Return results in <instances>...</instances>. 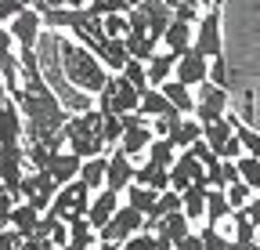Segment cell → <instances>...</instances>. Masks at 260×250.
I'll use <instances>...</instances> for the list:
<instances>
[{
  "instance_id": "cell-15",
  "label": "cell",
  "mask_w": 260,
  "mask_h": 250,
  "mask_svg": "<svg viewBox=\"0 0 260 250\" xmlns=\"http://www.w3.org/2000/svg\"><path fill=\"white\" fill-rule=\"evenodd\" d=\"M152 142H155V134H152V120H148V123H141V127H126V131H123L119 149L130 156V160H145Z\"/></svg>"
},
{
  "instance_id": "cell-37",
  "label": "cell",
  "mask_w": 260,
  "mask_h": 250,
  "mask_svg": "<svg viewBox=\"0 0 260 250\" xmlns=\"http://www.w3.org/2000/svg\"><path fill=\"white\" fill-rule=\"evenodd\" d=\"M102 25H105V37H112V40L126 37V15H109V18H102Z\"/></svg>"
},
{
  "instance_id": "cell-8",
  "label": "cell",
  "mask_w": 260,
  "mask_h": 250,
  "mask_svg": "<svg viewBox=\"0 0 260 250\" xmlns=\"http://www.w3.org/2000/svg\"><path fill=\"white\" fill-rule=\"evenodd\" d=\"M199 95H195V120L203 123H220L224 116H228V91L224 87H217V84H203V87H195Z\"/></svg>"
},
{
  "instance_id": "cell-36",
  "label": "cell",
  "mask_w": 260,
  "mask_h": 250,
  "mask_svg": "<svg viewBox=\"0 0 260 250\" xmlns=\"http://www.w3.org/2000/svg\"><path fill=\"white\" fill-rule=\"evenodd\" d=\"M181 123V113H170V116H159V120H152V134L155 138H170V131Z\"/></svg>"
},
{
  "instance_id": "cell-41",
  "label": "cell",
  "mask_w": 260,
  "mask_h": 250,
  "mask_svg": "<svg viewBox=\"0 0 260 250\" xmlns=\"http://www.w3.org/2000/svg\"><path fill=\"white\" fill-rule=\"evenodd\" d=\"M170 11H174V18H177V22H188V25H199V18L206 15V11L191 8V4H181V8H170Z\"/></svg>"
},
{
  "instance_id": "cell-23",
  "label": "cell",
  "mask_w": 260,
  "mask_h": 250,
  "mask_svg": "<svg viewBox=\"0 0 260 250\" xmlns=\"http://www.w3.org/2000/svg\"><path fill=\"white\" fill-rule=\"evenodd\" d=\"M105 174H109V156L83 160V167H80V181L87 185L90 192H102V189H105Z\"/></svg>"
},
{
  "instance_id": "cell-22",
  "label": "cell",
  "mask_w": 260,
  "mask_h": 250,
  "mask_svg": "<svg viewBox=\"0 0 260 250\" xmlns=\"http://www.w3.org/2000/svg\"><path fill=\"white\" fill-rule=\"evenodd\" d=\"M141 116H148V120H159V116H170V113H177L174 109V102L162 95L159 87H148V91H141V109H138Z\"/></svg>"
},
{
  "instance_id": "cell-39",
  "label": "cell",
  "mask_w": 260,
  "mask_h": 250,
  "mask_svg": "<svg viewBox=\"0 0 260 250\" xmlns=\"http://www.w3.org/2000/svg\"><path fill=\"white\" fill-rule=\"evenodd\" d=\"M15 196L11 192H4V189H0V232H4V229H11V210H15Z\"/></svg>"
},
{
  "instance_id": "cell-18",
  "label": "cell",
  "mask_w": 260,
  "mask_h": 250,
  "mask_svg": "<svg viewBox=\"0 0 260 250\" xmlns=\"http://www.w3.org/2000/svg\"><path fill=\"white\" fill-rule=\"evenodd\" d=\"M206 196H210V185H191V189L181 192V210L191 225L206 217Z\"/></svg>"
},
{
  "instance_id": "cell-42",
  "label": "cell",
  "mask_w": 260,
  "mask_h": 250,
  "mask_svg": "<svg viewBox=\"0 0 260 250\" xmlns=\"http://www.w3.org/2000/svg\"><path fill=\"white\" fill-rule=\"evenodd\" d=\"M18 11H25V4H22V0H0V25H4V22H11Z\"/></svg>"
},
{
  "instance_id": "cell-17",
  "label": "cell",
  "mask_w": 260,
  "mask_h": 250,
  "mask_svg": "<svg viewBox=\"0 0 260 250\" xmlns=\"http://www.w3.org/2000/svg\"><path fill=\"white\" fill-rule=\"evenodd\" d=\"M162 44H167V51L181 62L188 51H191V44H195V25H188V22H170V29H167V37H162Z\"/></svg>"
},
{
  "instance_id": "cell-21",
  "label": "cell",
  "mask_w": 260,
  "mask_h": 250,
  "mask_svg": "<svg viewBox=\"0 0 260 250\" xmlns=\"http://www.w3.org/2000/svg\"><path fill=\"white\" fill-rule=\"evenodd\" d=\"M40 217H44V214H40L37 207H29L25 200H18V203H15V210H11V229H15L22 239H29L32 232H37Z\"/></svg>"
},
{
  "instance_id": "cell-35",
  "label": "cell",
  "mask_w": 260,
  "mask_h": 250,
  "mask_svg": "<svg viewBox=\"0 0 260 250\" xmlns=\"http://www.w3.org/2000/svg\"><path fill=\"white\" fill-rule=\"evenodd\" d=\"M123 76L134 84L138 91H148V69H145V62H138V58H130L126 62V69H123Z\"/></svg>"
},
{
  "instance_id": "cell-16",
  "label": "cell",
  "mask_w": 260,
  "mask_h": 250,
  "mask_svg": "<svg viewBox=\"0 0 260 250\" xmlns=\"http://www.w3.org/2000/svg\"><path fill=\"white\" fill-rule=\"evenodd\" d=\"M191 232H195V229H191V221L184 217V210H177V214H167V217H162L159 229H155L152 236H155V239H167V243H174V246H181Z\"/></svg>"
},
{
  "instance_id": "cell-45",
  "label": "cell",
  "mask_w": 260,
  "mask_h": 250,
  "mask_svg": "<svg viewBox=\"0 0 260 250\" xmlns=\"http://www.w3.org/2000/svg\"><path fill=\"white\" fill-rule=\"evenodd\" d=\"M177 250H206V246H203V236H199V232H191V236H188Z\"/></svg>"
},
{
  "instance_id": "cell-12",
  "label": "cell",
  "mask_w": 260,
  "mask_h": 250,
  "mask_svg": "<svg viewBox=\"0 0 260 250\" xmlns=\"http://www.w3.org/2000/svg\"><path fill=\"white\" fill-rule=\"evenodd\" d=\"M174 80H181L184 87H203V84L210 80V58H203L199 51H188V54L177 62Z\"/></svg>"
},
{
  "instance_id": "cell-5",
  "label": "cell",
  "mask_w": 260,
  "mask_h": 250,
  "mask_svg": "<svg viewBox=\"0 0 260 250\" xmlns=\"http://www.w3.org/2000/svg\"><path fill=\"white\" fill-rule=\"evenodd\" d=\"M54 196H58V185H54V178H51L47 171H29V174L22 178L18 200H25L29 207H37L40 214H47V210H51Z\"/></svg>"
},
{
  "instance_id": "cell-40",
  "label": "cell",
  "mask_w": 260,
  "mask_h": 250,
  "mask_svg": "<svg viewBox=\"0 0 260 250\" xmlns=\"http://www.w3.org/2000/svg\"><path fill=\"white\" fill-rule=\"evenodd\" d=\"M210 84H217V87H224V91L232 87V84H228V62H224V58H213V62H210Z\"/></svg>"
},
{
  "instance_id": "cell-1",
  "label": "cell",
  "mask_w": 260,
  "mask_h": 250,
  "mask_svg": "<svg viewBox=\"0 0 260 250\" xmlns=\"http://www.w3.org/2000/svg\"><path fill=\"white\" fill-rule=\"evenodd\" d=\"M58 58H61V73H65V84H69L73 91H80V95H102L105 84H109V69L105 62L98 58L94 51H87L83 44L69 40L65 33H58Z\"/></svg>"
},
{
  "instance_id": "cell-29",
  "label": "cell",
  "mask_w": 260,
  "mask_h": 250,
  "mask_svg": "<svg viewBox=\"0 0 260 250\" xmlns=\"http://www.w3.org/2000/svg\"><path fill=\"white\" fill-rule=\"evenodd\" d=\"M69 243L73 246H83V250H98V232L90 229V221L87 217H76V221H69Z\"/></svg>"
},
{
  "instance_id": "cell-38",
  "label": "cell",
  "mask_w": 260,
  "mask_h": 250,
  "mask_svg": "<svg viewBox=\"0 0 260 250\" xmlns=\"http://www.w3.org/2000/svg\"><path fill=\"white\" fill-rule=\"evenodd\" d=\"M119 250H159V243H155L152 232H138V236H130Z\"/></svg>"
},
{
  "instance_id": "cell-7",
  "label": "cell",
  "mask_w": 260,
  "mask_h": 250,
  "mask_svg": "<svg viewBox=\"0 0 260 250\" xmlns=\"http://www.w3.org/2000/svg\"><path fill=\"white\" fill-rule=\"evenodd\" d=\"M203 142L213 149L217 160H239V156H246V152H242V142H239V134H235V127L228 123V116H224L220 123H206V127H203Z\"/></svg>"
},
{
  "instance_id": "cell-30",
  "label": "cell",
  "mask_w": 260,
  "mask_h": 250,
  "mask_svg": "<svg viewBox=\"0 0 260 250\" xmlns=\"http://www.w3.org/2000/svg\"><path fill=\"white\" fill-rule=\"evenodd\" d=\"M123 196H126V203H130V207L141 210L145 217H148V214L155 210V203H159V192H155V189H141V185H130Z\"/></svg>"
},
{
  "instance_id": "cell-27",
  "label": "cell",
  "mask_w": 260,
  "mask_h": 250,
  "mask_svg": "<svg viewBox=\"0 0 260 250\" xmlns=\"http://www.w3.org/2000/svg\"><path fill=\"white\" fill-rule=\"evenodd\" d=\"M228 123L235 127V134H239V142H242V152L253 156V160H260V131L249 127V123H242L235 113H228Z\"/></svg>"
},
{
  "instance_id": "cell-32",
  "label": "cell",
  "mask_w": 260,
  "mask_h": 250,
  "mask_svg": "<svg viewBox=\"0 0 260 250\" xmlns=\"http://www.w3.org/2000/svg\"><path fill=\"white\" fill-rule=\"evenodd\" d=\"M235 167H239V178L249 185L256 196H260V160H253V156H239Z\"/></svg>"
},
{
  "instance_id": "cell-10",
  "label": "cell",
  "mask_w": 260,
  "mask_h": 250,
  "mask_svg": "<svg viewBox=\"0 0 260 250\" xmlns=\"http://www.w3.org/2000/svg\"><path fill=\"white\" fill-rule=\"evenodd\" d=\"M191 185H210V181H206V167L184 149L177 156V163L170 167V189L174 192H184V189H191Z\"/></svg>"
},
{
  "instance_id": "cell-47",
  "label": "cell",
  "mask_w": 260,
  "mask_h": 250,
  "mask_svg": "<svg viewBox=\"0 0 260 250\" xmlns=\"http://www.w3.org/2000/svg\"><path fill=\"white\" fill-rule=\"evenodd\" d=\"M54 250H58V246H54Z\"/></svg>"
},
{
  "instance_id": "cell-13",
  "label": "cell",
  "mask_w": 260,
  "mask_h": 250,
  "mask_svg": "<svg viewBox=\"0 0 260 250\" xmlns=\"http://www.w3.org/2000/svg\"><path fill=\"white\" fill-rule=\"evenodd\" d=\"M123 203H119V192H112V189H102V192H94V200H90V210H87V221H90V229L98 232V229H105L112 217H116V210H119Z\"/></svg>"
},
{
  "instance_id": "cell-34",
  "label": "cell",
  "mask_w": 260,
  "mask_h": 250,
  "mask_svg": "<svg viewBox=\"0 0 260 250\" xmlns=\"http://www.w3.org/2000/svg\"><path fill=\"white\" fill-rule=\"evenodd\" d=\"M102 138H105L109 149H119V142H123V120L119 116H105L102 120Z\"/></svg>"
},
{
  "instance_id": "cell-19",
  "label": "cell",
  "mask_w": 260,
  "mask_h": 250,
  "mask_svg": "<svg viewBox=\"0 0 260 250\" xmlns=\"http://www.w3.org/2000/svg\"><path fill=\"white\" fill-rule=\"evenodd\" d=\"M145 69H148V87H162L167 80H174V69H177V58L170 51H162V54H152L145 62Z\"/></svg>"
},
{
  "instance_id": "cell-46",
  "label": "cell",
  "mask_w": 260,
  "mask_h": 250,
  "mask_svg": "<svg viewBox=\"0 0 260 250\" xmlns=\"http://www.w3.org/2000/svg\"><path fill=\"white\" fill-rule=\"evenodd\" d=\"M61 8H73V11H80V8H87V0H61Z\"/></svg>"
},
{
  "instance_id": "cell-6",
  "label": "cell",
  "mask_w": 260,
  "mask_h": 250,
  "mask_svg": "<svg viewBox=\"0 0 260 250\" xmlns=\"http://www.w3.org/2000/svg\"><path fill=\"white\" fill-rule=\"evenodd\" d=\"M191 51H199L203 58H224V40H220V8H210L199 25H195V44Z\"/></svg>"
},
{
  "instance_id": "cell-11",
  "label": "cell",
  "mask_w": 260,
  "mask_h": 250,
  "mask_svg": "<svg viewBox=\"0 0 260 250\" xmlns=\"http://www.w3.org/2000/svg\"><path fill=\"white\" fill-rule=\"evenodd\" d=\"M134 160L123 152V149H112V156H109V174H105V189H112V192H126L130 185H134Z\"/></svg>"
},
{
  "instance_id": "cell-44",
  "label": "cell",
  "mask_w": 260,
  "mask_h": 250,
  "mask_svg": "<svg viewBox=\"0 0 260 250\" xmlns=\"http://www.w3.org/2000/svg\"><path fill=\"white\" fill-rule=\"evenodd\" d=\"M246 217H249V221L260 229V196H253V200L246 203Z\"/></svg>"
},
{
  "instance_id": "cell-43",
  "label": "cell",
  "mask_w": 260,
  "mask_h": 250,
  "mask_svg": "<svg viewBox=\"0 0 260 250\" xmlns=\"http://www.w3.org/2000/svg\"><path fill=\"white\" fill-rule=\"evenodd\" d=\"M51 243L61 250V246H69V221H58L54 232H51Z\"/></svg>"
},
{
  "instance_id": "cell-14",
  "label": "cell",
  "mask_w": 260,
  "mask_h": 250,
  "mask_svg": "<svg viewBox=\"0 0 260 250\" xmlns=\"http://www.w3.org/2000/svg\"><path fill=\"white\" fill-rule=\"evenodd\" d=\"M80 167H83V160H80V156H73L69 149H61V152H54V156H51L47 174L54 178V185L61 189V185H73V181L80 178Z\"/></svg>"
},
{
  "instance_id": "cell-24",
  "label": "cell",
  "mask_w": 260,
  "mask_h": 250,
  "mask_svg": "<svg viewBox=\"0 0 260 250\" xmlns=\"http://www.w3.org/2000/svg\"><path fill=\"white\" fill-rule=\"evenodd\" d=\"M159 91L174 102V109H177L181 116H195V95H191V87H184L181 80H167Z\"/></svg>"
},
{
  "instance_id": "cell-33",
  "label": "cell",
  "mask_w": 260,
  "mask_h": 250,
  "mask_svg": "<svg viewBox=\"0 0 260 250\" xmlns=\"http://www.w3.org/2000/svg\"><path fill=\"white\" fill-rule=\"evenodd\" d=\"M224 196H228V203H232V210H246V203H249V200H253L256 192H253L249 185H246V181L239 178L235 185H228V189H224Z\"/></svg>"
},
{
  "instance_id": "cell-9",
  "label": "cell",
  "mask_w": 260,
  "mask_h": 250,
  "mask_svg": "<svg viewBox=\"0 0 260 250\" xmlns=\"http://www.w3.org/2000/svg\"><path fill=\"white\" fill-rule=\"evenodd\" d=\"M11 37H15V44H18V51H25V47H37L40 44V37L47 33L44 29V15L40 11H32V8H25V11H18L15 18H11Z\"/></svg>"
},
{
  "instance_id": "cell-2",
  "label": "cell",
  "mask_w": 260,
  "mask_h": 250,
  "mask_svg": "<svg viewBox=\"0 0 260 250\" xmlns=\"http://www.w3.org/2000/svg\"><path fill=\"white\" fill-rule=\"evenodd\" d=\"M102 113L98 109H87V113H76L69 116V123L61 127V138H65V149L80 160H94V156H105V138H102Z\"/></svg>"
},
{
  "instance_id": "cell-20",
  "label": "cell",
  "mask_w": 260,
  "mask_h": 250,
  "mask_svg": "<svg viewBox=\"0 0 260 250\" xmlns=\"http://www.w3.org/2000/svg\"><path fill=\"white\" fill-rule=\"evenodd\" d=\"M134 185H141V189H155V192H167V189H170V171L145 160V163L134 171Z\"/></svg>"
},
{
  "instance_id": "cell-25",
  "label": "cell",
  "mask_w": 260,
  "mask_h": 250,
  "mask_svg": "<svg viewBox=\"0 0 260 250\" xmlns=\"http://www.w3.org/2000/svg\"><path fill=\"white\" fill-rule=\"evenodd\" d=\"M232 217V203H228L224 189H210L206 196V229H220V221Z\"/></svg>"
},
{
  "instance_id": "cell-28",
  "label": "cell",
  "mask_w": 260,
  "mask_h": 250,
  "mask_svg": "<svg viewBox=\"0 0 260 250\" xmlns=\"http://www.w3.org/2000/svg\"><path fill=\"white\" fill-rule=\"evenodd\" d=\"M148 163H155V167H174L177 163V145L170 142V138H155L152 145H148V156H145Z\"/></svg>"
},
{
  "instance_id": "cell-4",
  "label": "cell",
  "mask_w": 260,
  "mask_h": 250,
  "mask_svg": "<svg viewBox=\"0 0 260 250\" xmlns=\"http://www.w3.org/2000/svg\"><path fill=\"white\" fill-rule=\"evenodd\" d=\"M25 145L22 142H4L0 145V189L11 192L18 200V189H22V178H25Z\"/></svg>"
},
{
  "instance_id": "cell-3",
  "label": "cell",
  "mask_w": 260,
  "mask_h": 250,
  "mask_svg": "<svg viewBox=\"0 0 260 250\" xmlns=\"http://www.w3.org/2000/svg\"><path fill=\"white\" fill-rule=\"evenodd\" d=\"M90 200H94V192L76 178L73 185H61V189H58V196H54V203H51L47 214H54L58 221H76V217H87Z\"/></svg>"
},
{
  "instance_id": "cell-26",
  "label": "cell",
  "mask_w": 260,
  "mask_h": 250,
  "mask_svg": "<svg viewBox=\"0 0 260 250\" xmlns=\"http://www.w3.org/2000/svg\"><path fill=\"white\" fill-rule=\"evenodd\" d=\"M199 138H203V123L195 120V116H181V123L170 131V142H174L181 152H184V149H191Z\"/></svg>"
},
{
  "instance_id": "cell-31",
  "label": "cell",
  "mask_w": 260,
  "mask_h": 250,
  "mask_svg": "<svg viewBox=\"0 0 260 250\" xmlns=\"http://www.w3.org/2000/svg\"><path fill=\"white\" fill-rule=\"evenodd\" d=\"M87 11L94 18H109V15H130L126 0H87Z\"/></svg>"
}]
</instances>
